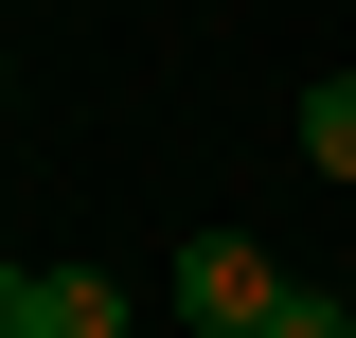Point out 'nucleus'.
<instances>
[{
	"label": "nucleus",
	"mask_w": 356,
	"mask_h": 338,
	"mask_svg": "<svg viewBox=\"0 0 356 338\" xmlns=\"http://www.w3.org/2000/svg\"><path fill=\"white\" fill-rule=\"evenodd\" d=\"M178 321L196 338H267L285 321V267H267L250 232H196V250H178Z\"/></svg>",
	"instance_id": "obj_1"
},
{
	"label": "nucleus",
	"mask_w": 356,
	"mask_h": 338,
	"mask_svg": "<svg viewBox=\"0 0 356 338\" xmlns=\"http://www.w3.org/2000/svg\"><path fill=\"white\" fill-rule=\"evenodd\" d=\"M36 338H125V285L107 267H36Z\"/></svg>",
	"instance_id": "obj_2"
},
{
	"label": "nucleus",
	"mask_w": 356,
	"mask_h": 338,
	"mask_svg": "<svg viewBox=\"0 0 356 338\" xmlns=\"http://www.w3.org/2000/svg\"><path fill=\"white\" fill-rule=\"evenodd\" d=\"M303 161L356 196V72H321V89H303Z\"/></svg>",
	"instance_id": "obj_3"
},
{
	"label": "nucleus",
	"mask_w": 356,
	"mask_h": 338,
	"mask_svg": "<svg viewBox=\"0 0 356 338\" xmlns=\"http://www.w3.org/2000/svg\"><path fill=\"white\" fill-rule=\"evenodd\" d=\"M267 338H356V303H321V285H285V321Z\"/></svg>",
	"instance_id": "obj_4"
},
{
	"label": "nucleus",
	"mask_w": 356,
	"mask_h": 338,
	"mask_svg": "<svg viewBox=\"0 0 356 338\" xmlns=\"http://www.w3.org/2000/svg\"><path fill=\"white\" fill-rule=\"evenodd\" d=\"M0 338H36V267H0Z\"/></svg>",
	"instance_id": "obj_5"
}]
</instances>
